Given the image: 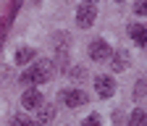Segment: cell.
<instances>
[{"label": "cell", "instance_id": "4", "mask_svg": "<svg viewBox=\"0 0 147 126\" xmlns=\"http://www.w3.org/2000/svg\"><path fill=\"white\" fill-rule=\"evenodd\" d=\"M61 100H63L66 108H79V105L87 102V95L82 92V89H63V92H61Z\"/></svg>", "mask_w": 147, "mask_h": 126}, {"label": "cell", "instance_id": "6", "mask_svg": "<svg viewBox=\"0 0 147 126\" xmlns=\"http://www.w3.org/2000/svg\"><path fill=\"white\" fill-rule=\"evenodd\" d=\"M95 89H97L100 97H113V92H116V82L110 79V76H97V79H95Z\"/></svg>", "mask_w": 147, "mask_h": 126}, {"label": "cell", "instance_id": "1", "mask_svg": "<svg viewBox=\"0 0 147 126\" xmlns=\"http://www.w3.org/2000/svg\"><path fill=\"white\" fill-rule=\"evenodd\" d=\"M50 79H53V61H47V58L37 61L32 68H26L21 74V84H26V87L42 84V82H50Z\"/></svg>", "mask_w": 147, "mask_h": 126}, {"label": "cell", "instance_id": "15", "mask_svg": "<svg viewBox=\"0 0 147 126\" xmlns=\"http://www.w3.org/2000/svg\"><path fill=\"white\" fill-rule=\"evenodd\" d=\"M87 3H97V0H87Z\"/></svg>", "mask_w": 147, "mask_h": 126}, {"label": "cell", "instance_id": "8", "mask_svg": "<svg viewBox=\"0 0 147 126\" xmlns=\"http://www.w3.org/2000/svg\"><path fill=\"white\" fill-rule=\"evenodd\" d=\"M129 34H131V40L139 47H147V29L142 24H131V26H129Z\"/></svg>", "mask_w": 147, "mask_h": 126}, {"label": "cell", "instance_id": "3", "mask_svg": "<svg viewBox=\"0 0 147 126\" xmlns=\"http://www.w3.org/2000/svg\"><path fill=\"white\" fill-rule=\"evenodd\" d=\"M95 16H97L95 5H92V3H84V5H79V11H76V24L87 29V26L95 24Z\"/></svg>", "mask_w": 147, "mask_h": 126}, {"label": "cell", "instance_id": "12", "mask_svg": "<svg viewBox=\"0 0 147 126\" xmlns=\"http://www.w3.org/2000/svg\"><path fill=\"white\" fill-rule=\"evenodd\" d=\"M11 126H34V121L18 113V116H13V118H11Z\"/></svg>", "mask_w": 147, "mask_h": 126}, {"label": "cell", "instance_id": "10", "mask_svg": "<svg viewBox=\"0 0 147 126\" xmlns=\"http://www.w3.org/2000/svg\"><path fill=\"white\" fill-rule=\"evenodd\" d=\"M32 58H34V50H32V47H18V50H16V63H18V66L29 63Z\"/></svg>", "mask_w": 147, "mask_h": 126}, {"label": "cell", "instance_id": "11", "mask_svg": "<svg viewBox=\"0 0 147 126\" xmlns=\"http://www.w3.org/2000/svg\"><path fill=\"white\" fill-rule=\"evenodd\" d=\"M129 126H147V113L144 111H131V116H129Z\"/></svg>", "mask_w": 147, "mask_h": 126}, {"label": "cell", "instance_id": "2", "mask_svg": "<svg viewBox=\"0 0 147 126\" xmlns=\"http://www.w3.org/2000/svg\"><path fill=\"white\" fill-rule=\"evenodd\" d=\"M110 55H113V47H110L105 40H95L89 45V58L95 63H105V61H110Z\"/></svg>", "mask_w": 147, "mask_h": 126}, {"label": "cell", "instance_id": "14", "mask_svg": "<svg viewBox=\"0 0 147 126\" xmlns=\"http://www.w3.org/2000/svg\"><path fill=\"white\" fill-rule=\"evenodd\" d=\"M84 126H102V123L97 116H89V118H84Z\"/></svg>", "mask_w": 147, "mask_h": 126}, {"label": "cell", "instance_id": "5", "mask_svg": "<svg viewBox=\"0 0 147 126\" xmlns=\"http://www.w3.org/2000/svg\"><path fill=\"white\" fill-rule=\"evenodd\" d=\"M21 105L26 111H37V108H42V92L40 89H26L24 97H21Z\"/></svg>", "mask_w": 147, "mask_h": 126}, {"label": "cell", "instance_id": "7", "mask_svg": "<svg viewBox=\"0 0 147 126\" xmlns=\"http://www.w3.org/2000/svg\"><path fill=\"white\" fill-rule=\"evenodd\" d=\"M37 111H40V113H37V126H50L53 123V118H55V108L53 105H42V108H37Z\"/></svg>", "mask_w": 147, "mask_h": 126}, {"label": "cell", "instance_id": "13", "mask_svg": "<svg viewBox=\"0 0 147 126\" xmlns=\"http://www.w3.org/2000/svg\"><path fill=\"white\" fill-rule=\"evenodd\" d=\"M134 13L137 16H147V0H137L134 3Z\"/></svg>", "mask_w": 147, "mask_h": 126}, {"label": "cell", "instance_id": "9", "mask_svg": "<svg viewBox=\"0 0 147 126\" xmlns=\"http://www.w3.org/2000/svg\"><path fill=\"white\" fill-rule=\"evenodd\" d=\"M110 66H113V71H123L129 66V55L126 53H113L110 55Z\"/></svg>", "mask_w": 147, "mask_h": 126}]
</instances>
